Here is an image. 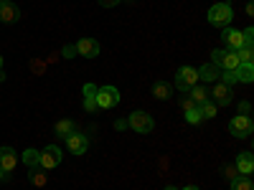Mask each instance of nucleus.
I'll use <instances>...</instances> for the list:
<instances>
[{"instance_id": "33", "label": "nucleus", "mask_w": 254, "mask_h": 190, "mask_svg": "<svg viewBox=\"0 0 254 190\" xmlns=\"http://www.w3.org/2000/svg\"><path fill=\"white\" fill-rule=\"evenodd\" d=\"M115 127H117V130H127V119H120V122H115Z\"/></svg>"}, {"instance_id": "27", "label": "nucleus", "mask_w": 254, "mask_h": 190, "mask_svg": "<svg viewBox=\"0 0 254 190\" xmlns=\"http://www.w3.org/2000/svg\"><path fill=\"white\" fill-rule=\"evenodd\" d=\"M31 71H33V74H44V71H46V63L38 61V58H33V61H31Z\"/></svg>"}, {"instance_id": "24", "label": "nucleus", "mask_w": 254, "mask_h": 190, "mask_svg": "<svg viewBox=\"0 0 254 190\" xmlns=\"http://www.w3.org/2000/svg\"><path fill=\"white\" fill-rule=\"evenodd\" d=\"M198 112H201L203 119H211V117H216V104L214 101H203V104H198Z\"/></svg>"}, {"instance_id": "21", "label": "nucleus", "mask_w": 254, "mask_h": 190, "mask_svg": "<svg viewBox=\"0 0 254 190\" xmlns=\"http://www.w3.org/2000/svg\"><path fill=\"white\" fill-rule=\"evenodd\" d=\"M231 190H254V183L249 175H237L231 180Z\"/></svg>"}, {"instance_id": "16", "label": "nucleus", "mask_w": 254, "mask_h": 190, "mask_svg": "<svg viewBox=\"0 0 254 190\" xmlns=\"http://www.w3.org/2000/svg\"><path fill=\"white\" fill-rule=\"evenodd\" d=\"M28 180H31V185H36V188H44V185L49 183L46 167H41V165H33V167H31V173H28Z\"/></svg>"}, {"instance_id": "10", "label": "nucleus", "mask_w": 254, "mask_h": 190, "mask_svg": "<svg viewBox=\"0 0 254 190\" xmlns=\"http://www.w3.org/2000/svg\"><path fill=\"white\" fill-rule=\"evenodd\" d=\"M66 147L74 152V155H84L87 152V147H89V140H87V135H81V132H71L69 137H66Z\"/></svg>"}, {"instance_id": "37", "label": "nucleus", "mask_w": 254, "mask_h": 190, "mask_svg": "<svg viewBox=\"0 0 254 190\" xmlns=\"http://www.w3.org/2000/svg\"><path fill=\"white\" fill-rule=\"evenodd\" d=\"M0 81H5V74L3 71H0Z\"/></svg>"}, {"instance_id": "7", "label": "nucleus", "mask_w": 254, "mask_h": 190, "mask_svg": "<svg viewBox=\"0 0 254 190\" xmlns=\"http://www.w3.org/2000/svg\"><path fill=\"white\" fill-rule=\"evenodd\" d=\"M18 160H20V157L15 155L13 147H0V170H3L5 175H10V173L15 170Z\"/></svg>"}, {"instance_id": "1", "label": "nucleus", "mask_w": 254, "mask_h": 190, "mask_svg": "<svg viewBox=\"0 0 254 190\" xmlns=\"http://www.w3.org/2000/svg\"><path fill=\"white\" fill-rule=\"evenodd\" d=\"M231 18H234V10H231L229 3H216L208 8V23L216 28H229Z\"/></svg>"}, {"instance_id": "31", "label": "nucleus", "mask_w": 254, "mask_h": 190, "mask_svg": "<svg viewBox=\"0 0 254 190\" xmlns=\"http://www.w3.org/2000/svg\"><path fill=\"white\" fill-rule=\"evenodd\" d=\"M97 3H99L102 8H115V5L120 3V0H97Z\"/></svg>"}, {"instance_id": "29", "label": "nucleus", "mask_w": 254, "mask_h": 190, "mask_svg": "<svg viewBox=\"0 0 254 190\" xmlns=\"http://www.w3.org/2000/svg\"><path fill=\"white\" fill-rule=\"evenodd\" d=\"M224 175H226L229 180H234V178L239 175V170H237V167H234V165H224Z\"/></svg>"}, {"instance_id": "36", "label": "nucleus", "mask_w": 254, "mask_h": 190, "mask_svg": "<svg viewBox=\"0 0 254 190\" xmlns=\"http://www.w3.org/2000/svg\"><path fill=\"white\" fill-rule=\"evenodd\" d=\"M183 190H201V188H193V185H188V188H183Z\"/></svg>"}, {"instance_id": "11", "label": "nucleus", "mask_w": 254, "mask_h": 190, "mask_svg": "<svg viewBox=\"0 0 254 190\" xmlns=\"http://www.w3.org/2000/svg\"><path fill=\"white\" fill-rule=\"evenodd\" d=\"M216 66H219L221 71H234V69L239 66V56H237V51L219 48V63H216Z\"/></svg>"}, {"instance_id": "17", "label": "nucleus", "mask_w": 254, "mask_h": 190, "mask_svg": "<svg viewBox=\"0 0 254 190\" xmlns=\"http://www.w3.org/2000/svg\"><path fill=\"white\" fill-rule=\"evenodd\" d=\"M196 71H198V79H203V81H219V76H221V69L214 66V63H206V66H201Z\"/></svg>"}, {"instance_id": "13", "label": "nucleus", "mask_w": 254, "mask_h": 190, "mask_svg": "<svg viewBox=\"0 0 254 190\" xmlns=\"http://www.w3.org/2000/svg\"><path fill=\"white\" fill-rule=\"evenodd\" d=\"M18 18H20L18 5L10 3V0H0V20H3V23H15Z\"/></svg>"}, {"instance_id": "26", "label": "nucleus", "mask_w": 254, "mask_h": 190, "mask_svg": "<svg viewBox=\"0 0 254 190\" xmlns=\"http://www.w3.org/2000/svg\"><path fill=\"white\" fill-rule=\"evenodd\" d=\"M201 119H203V117H201L198 107H193V109H188V112H186V122H188V124H198Z\"/></svg>"}, {"instance_id": "19", "label": "nucleus", "mask_w": 254, "mask_h": 190, "mask_svg": "<svg viewBox=\"0 0 254 190\" xmlns=\"http://www.w3.org/2000/svg\"><path fill=\"white\" fill-rule=\"evenodd\" d=\"M74 130H76V127H74V122H71V119H61V122H56V124H54V132H56V137H61V140H66Z\"/></svg>"}, {"instance_id": "28", "label": "nucleus", "mask_w": 254, "mask_h": 190, "mask_svg": "<svg viewBox=\"0 0 254 190\" xmlns=\"http://www.w3.org/2000/svg\"><path fill=\"white\" fill-rule=\"evenodd\" d=\"M181 107H183V112H188V109H193V107H198V104H196L193 99H190V96H183V99H181Z\"/></svg>"}, {"instance_id": "3", "label": "nucleus", "mask_w": 254, "mask_h": 190, "mask_svg": "<svg viewBox=\"0 0 254 190\" xmlns=\"http://www.w3.org/2000/svg\"><path fill=\"white\" fill-rule=\"evenodd\" d=\"M127 127L140 135H147V132H153V117L147 114V112H132L130 117H127Z\"/></svg>"}, {"instance_id": "5", "label": "nucleus", "mask_w": 254, "mask_h": 190, "mask_svg": "<svg viewBox=\"0 0 254 190\" xmlns=\"http://www.w3.org/2000/svg\"><path fill=\"white\" fill-rule=\"evenodd\" d=\"M196 84H198V71H196L193 66L178 69V74H176V87H178V92H190V87H196Z\"/></svg>"}, {"instance_id": "6", "label": "nucleus", "mask_w": 254, "mask_h": 190, "mask_svg": "<svg viewBox=\"0 0 254 190\" xmlns=\"http://www.w3.org/2000/svg\"><path fill=\"white\" fill-rule=\"evenodd\" d=\"M208 96H214V104L216 107H229L231 104V96H234V92H231V87H226V84H216L214 89L208 92Z\"/></svg>"}, {"instance_id": "9", "label": "nucleus", "mask_w": 254, "mask_h": 190, "mask_svg": "<svg viewBox=\"0 0 254 190\" xmlns=\"http://www.w3.org/2000/svg\"><path fill=\"white\" fill-rule=\"evenodd\" d=\"M74 48H76V53L84 56V58H97V56H99V44H97L94 38H79Z\"/></svg>"}, {"instance_id": "18", "label": "nucleus", "mask_w": 254, "mask_h": 190, "mask_svg": "<svg viewBox=\"0 0 254 190\" xmlns=\"http://www.w3.org/2000/svg\"><path fill=\"white\" fill-rule=\"evenodd\" d=\"M153 94L158 96V99H171L173 96V84H168V81H155L153 84Z\"/></svg>"}, {"instance_id": "25", "label": "nucleus", "mask_w": 254, "mask_h": 190, "mask_svg": "<svg viewBox=\"0 0 254 190\" xmlns=\"http://www.w3.org/2000/svg\"><path fill=\"white\" fill-rule=\"evenodd\" d=\"M38 157H41V152H36V150H26L23 155H20V160H23L28 167H33V165H38Z\"/></svg>"}, {"instance_id": "32", "label": "nucleus", "mask_w": 254, "mask_h": 190, "mask_svg": "<svg viewBox=\"0 0 254 190\" xmlns=\"http://www.w3.org/2000/svg\"><path fill=\"white\" fill-rule=\"evenodd\" d=\"M74 53H76V48H74V46H66V48H64V56H66V58H71Z\"/></svg>"}, {"instance_id": "2", "label": "nucleus", "mask_w": 254, "mask_h": 190, "mask_svg": "<svg viewBox=\"0 0 254 190\" xmlns=\"http://www.w3.org/2000/svg\"><path fill=\"white\" fill-rule=\"evenodd\" d=\"M229 132L234 135V137H239V140H247V137L254 132V122H252V117H247V114L231 117V122H229Z\"/></svg>"}, {"instance_id": "12", "label": "nucleus", "mask_w": 254, "mask_h": 190, "mask_svg": "<svg viewBox=\"0 0 254 190\" xmlns=\"http://www.w3.org/2000/svg\"><path fill=\"white\" fill-rule=\"evenodd\" d=\"M224 44H226V48L229 51H239L242 46H244V36H242V31H237V28H224Z\"/></svg>"}, {"instance_id": "39", "label": "nucleus", "mask_w": 254, "mask_h": 190, "mask_svg": "<svg viewBox=\"0 0 254 190\" xmlns=\"http://www.w3.org/2000/svg\"><path fill=\"white\" fill-rule=\"evenodd\" d=\"M165 190H176V188H171V185H168V188H165Z\"/></svg>"}, {"instance_id": "20", "label": "nucleus", "mask_w": 254, "mask_h": 190, "mask_svg": "<svg viewBox=\"0 0 254 190\" xmlns=\"http://www.w3.org/2000/svg\"><path fill=\"white\" fill-rule=\"evenodd\" d=\"M234 71H237V79L239 81H244V84H252L254 81V63H239Z\"/></svg>"}, {"instance_id": "14", "label": "nucleus", "mask_w": 254, "mask_h": 190, "mask_svg": "<svg viewBox=\"0 0 254 190\" xmlns=\"http://www.w3.org/2000/svg\"><path fill=\"white\" fill-rule=\"evenodd\" d=\"M84 112H97V87L84 84Z\"/></svg>"}, {"instance_id": "4", "label": "nucleus", "mask_w": 254, "mask_h": 190, "mask_svg": "<svg viewBox=\"0 0 254 190\" xmlns=\"http://www.w3.org/2000/svg\"><path fill=\"white\" fill-rule=\"evenodd\" d=\"M120 104V92L117 87H102L97 89V109H112Z\"/></svg>"}, {"instance_id": "38", "label": "nucleus", "mask_w": 254, "mask_h": 190, "mask_svg": "<svg viewBox=\"0 0 254 190\" xmlns=\"http://www.w3.org/2000/svg\"><path fill=\"white\" fill-rule=\"evenodd\" d=\"M0 71H3V56H0Z\"/></svg>"}, {"instance_id": "8", "label": "nucleus", "mask_w": 254, "mask_h": 190, "mask_svg": "<svg viewBox=\"0 0 254 190\" xmlns=\"http://www.w3.org/2000/svg\"><path fill=\"white\" fill-rule=\"evenodd\" d=\"M61 162V150L56 144H49L44 152H41V157H38V165L41 167H46V170H51V167H56Z\"/></svg>"}, {"instance_id": "34", "label": "nucleus", "mask_w": 254, "mask_h": 190, "mask_svg": "<svg viewBox=\"0 0 254 190\" xmlns=\"http://www.w3.org/2000/svg\"><path fill=\"white\" fill-rule=\"evenodd\" d=\"M244 10H247V15H249V18L254 15V5H252V3H247V8H244Z\"/></svg>"}, {"instance_id": "15", "label": "nucleus", "mask_w": 254, "mask_h": 190, "mask_svg": "<svg viewBox=\"0 0 254 190\" xmlns=\"http://www.w3.org/2000/svg\"><path fill=\"white\" fill-rule=\"evenodd\" d=\"M234 167L239 170V175H252V170H254V157H252V152H242V155L237 157Z\"/></svg>"}, {"instance_id": "30", "label": "nucleus", "mask_w": 254, "mask_h": 190, "mask_svg": "<svg viewBox=\"0 0 254 190\" xmlns=\"http://www.w3.org/2000/svg\"><path fill=\"white\" fill-rule=\"evenodd\" d=\"M239 114H247V117L252 114V107H249V101H242V104H239Z\"/></svg>"}, {"instance_id": "35", "label": "nucleus", "mask_w": 254, "mask_h": 190, "mask_svg": "<svg viewBox=\"0 0 254 190\" xmlns=\"http://www.w3.org/2000/svg\"><path fill=\"white\" fill-rule=\"evenodd\" d=\"M8 180H10V175H5L3 170H0V183H8Z\"/></svg>"}, {"instance_id": "22", "label": "nucleus", "mask_w": 254, "mask_h": 190, "mask_svg": "<svg viewBox=\"0 0 254 190\" xmlns=\"http://www.w3.org/2000/svg\"><path fill=\"white\" fill-rule=\"evenodd\" d=\"M190 99H193L196 104H203V101H208V89L206 87H190Z\"/></svg>"}, {"instance_id": "23", "label": "nucleus", "mask_w": 254, "mask_h": 190, "mask_svg": "<svg viewBox=\"0 0 254 190\" xmlns=\"http://www.w3.org/2000/svg\"><path fill=\"white\" fill-rule=\"evenodd\" d=\"M237 56H239V63H254V46H242Z\"/></svg>"}]
</instances>
